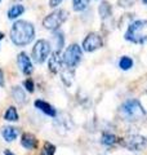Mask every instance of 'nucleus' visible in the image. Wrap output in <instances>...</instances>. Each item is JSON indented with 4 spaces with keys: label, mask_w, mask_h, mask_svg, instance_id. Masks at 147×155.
Instances as JSON below:
<instances>
[{
    "label": "nucleus",
    "mask_w": 147,
    "mask_h": 155,
    "mask_svg": "<svg viewBox=\"0 0 147 155\" xmlns=\"http://www.w3.org/2000/svg\"><path fill=\"white\" fill-rule=\"evenodd\" d=\"M35 38V27L31 22L19 19L13 23L11 28V40L17 47H24L34 40Z\"/></svg>",
    "instance_id": "obj_1"
},
{
    "label": "nucleus",
    "mask_w": 147,
    "mask_h": 155,
    "mask_svg": "<svg viewBox=\"0 0 147 155\" xmlns=\"http://www.w3.org/2000/svg\"><path fill=\"white\" fill-rule=\"evenodd\" d=\"M125 40L134 44H143L147 41V19H137L128 26L125 31Z\"/></svg>",
    "instance_id": "obj_2"
},
{
    "label": "nucleus",
    "mask_w": 147,
    "mask_h": 155,
    "mask_svg": "<svg viewBox=\"0 0 147 155\" xmlns=\"http://www.w3.org/2000/svg\"><path fill=\"white\" fill-rule=\"evenodd\" d=\"M120 115L128 122H136L146 115V110L138 100L132 98L120 106Z\"/></svg>",
    "instance_id": "obj_3"
},
{
    "label": "nucleus",
    "mask_w": 147,
    "mask_h": 155,
    "mask_svg": "<svg viewBox=\"0 0 147 155\" xmlns=\"http://www.w3.org/2000/svg\"><path fill=\"white\" fill-rule=\"evenodd\" d=\"M83 57V49L79 44H71L66 48V51L62 54V62L68 69H74L79 65V62Z\"/></svg>",
    "instance_id": "obj_4"
},
{
    "label": "nucleus",
    "mask_w": 147,
    "mask_h": 155,
    "mask_svg": "<svg viewBox=\"0 0 147 155\" xmlns=\"http://www.w3.org/2000/svg\"><path fill=\"white\" fill-rule=\"evenodd\" d=\"M68 13L65 9H57V11L52 12L51 14L44 18L43 21V26L47 28V30H51V31H56L58 27H60L63 22L67 19Z\"/></svg>",
    "instance_id": "obj_5"
},
{
    "label": "nucleus",
    "mask_w": 147,
    "mask_h": 155,
    "mask_svg": "<svg viewBox=\"0 0 147 155\" xmlns=\"http://www.w3.org/2000/svg\"><path fill=\"white\" fill-rule=\"evenodd\" d=\"M49 54H51V43L44 39L38 40L32 48V60L36 64H43Z\"/></svg>",
    "instance_id": "obj_6"
},
{
    "label": "nucleus",
    "mask_w": 147,
    "mask_h": 155,
    "mask_svg": "<svg viewBox=\"0 0 147 155\" xmlns=\"http://www.w3.org/2000/svg\"><path fill=\"white\" fill-rule=\"evenodd\" d=\"M103 45V41H102V38L100 34L97 32H90L85 36V39L83 40V51L85 52H94L97 49Z\"/></svg>",
    "instance_id": "obj_7"
},
{
    "label": "nucleus",
    "mask_w": 147,
    "mask_h": 155,
    "mask_svg": "<svg viewBox=\"0 0 147 155\" xmlns=\"http://www.w3.org/2000/svg\"><path fill=\"white\" fill-rule=\"evenodd\" d=\"M125 146L133 151H139L147 146V138L141 134H132L125 140Z\"/></svg>",
    "instance_id": "obj_8"
},
{
    "label": "nucleus",
    "mask_w": 147,
    "mask_h": 155,
    "mask_svg": "<svg viewBox=\"0 0 147 155\" xmlns=\"http://www.w3.org/2000/svg\"><path fill=\"white\" fill-rule=\"evenodd\" d=\"M17 62H18V67L24 75H30L32 74L34 71V66H32V62L24 52H21L17 57Z\"/></svg>",
    "instance_id": "obj_9"
},
{
    "label": "nucleus",
    "mask_w": 147,
    "mask_h": 155,
    "mask_svg": "<svg viewBox=\"0 0 147 155\" xmlns=\"http://www.w3.org/2000/svg\"><path fill=\"white\" fill-rule=\"evenodd\" d=\"M62 57H61V53L56 51V52H53L51 57H49V61H48V67H49V70H51L52 72H58L61 70V67H62Z\"/></svg>",
    "instance_id": "obj_10"
},
{
    "label": "nucleus",
    "mask_w": 147,
    "mask_h": 155,
    "mask_svg": "<svg viewBox=\"0 0 147 155\" xmlns=\"http://www.w3.org/2000/svg\"><path fill=\"white\" fill-rule=\"evenodd\" d=\"M34 105H35L36 109H39L41 113H44V114L48 115V116H52V118H54V116L57 115L56 109L53 107L51 104H48V102H45V101H43V100H36L35 102H34Z\"/></svg>",
    "instance_id": "obj_11"
},
{
    "label": "nucleus",
    "mask_w": 147,
    "mask_h": 155,
    "mask_svg": "<svg viewBox=\"0 0 147 155\" xmlns=\"http://www.w3.org/2000/svg\"><path fill=\"white\" fill-rule=\"evenodd\" d=\"M21 145L24 149L32 150L38 146V140L32 133H23L21 138Z\"/></svg>",
    "instance_id": "obj_12"
},
{
    "label": "nucleus",
    "mask_w": 147,
    "mask_h": 155,
    "mask_svg": "<svg viewBox=\"0 0 147 155\" xmlns=\"http://www.w3.org/2000/svg\"><path fill=\"white\" fill-rule=\"evenodd\" d=\"M2 136L4 137V140H5L7 142H12L17 138L18 129L14 128V127H11V125H5V127L2 128Z\"/></svg>",
    "instance_id": "obj_13"
},
{
    "label": "nucleus",
    "mask_w": 147,
    "mask_h": 155,
    "mask_svg": "<svg viewBox=\"0 0 147 155\" xmlns=\"http://www.w3.org/2000/svg\"><path fill=\"white\" fill-rule=\"evenodd\" d=\"M23 12H24V7L22 5V4H14L13 7L9 8V11H8V18L9 19H16L19 16H22Z\"/></svg>",
    "instance_id": "obj_14"
},
{
    "label": "nucleus",
    "mask_w": 147,
    "mask_h": 155,
    "mask_svg": "<svg viewBox=\"0 0 147 155\" xmlns=\"http://www.w3.org/2000/svg\"><path fill=\"white\" fill-rule=\"evenodd\" d=\"M117 141H119V138H117L115 134L109 133V132H105L103 134H102V137H101V142L103 143V145H106V146H111V145H115Z\"/></svg>",
    "instance_id": "obj_15"
},
{
    "label": "nucleus",
    "mask_w": 147,
    "mask_h": 155,
    "mask_svg": "<svg viewBox=\"0 0 147 155\" xmlns=\"http://www.w3.org/2000/svg\"><path fill=\"white\" fill-rule=\"evenodd\" d=\"M12 92H13L14 100H16L18 104H23V102H26L27 101L26 94H24V91L21 88V87H14Z\"/></svg>",
    "instance_id": "obj_16"
},
{
    "label": "nucleus",
    "mask_w": 147,
    "mask_h": 155,
    "mask_svg": "<svg viewBox=\"0 0 147 155\" xmlns=\"http://www.w3.org/2000/svg\"><path fill=\"white\" fill-rule=\"evenodd\" d=\"M133 65H134V62L129 56H122L120 58V61H119V67L121 70H124V71L130 70L132 67H133Z\"/></svg>",
    "instance_id": "obj_17"
},
{
    "label": "nucleus",
    "mask_w": 147,
    "mask_h": 155,
    "mask_svg": "<svg viewBox=\"0 0 147 155\" xmlns=\"http://www.w3.org/2000/svg\"><path fill=\"white\" fill-rule=\"evenodd\" d=\"M4 119L8 120V122H17L18 120V113H17V110H16L14 106L8 107L5 114H4Z\"/></svg>",
    "instance_id": "obj_18"
},
{
    "label": "nucleus",
    "mask_w": 147,
    "mask_h": 155,
    "mask_svg": "<svg viewBox=\"0 0 147 155\" xmlns=\"http://www.w3.org/2000/svg\"><path fill=\"white\" fill-rule=\"evenodd\" d=\"M98 12H100V16L103 19L107 18V17H110L111 16V7H110V4L107 2H102L100 8H98Z\"/></svg>",
    "instance_id": "obj_19"
},
{
    "label": "nucleus",
    "mask_w": 147,
    "mask_h": 155,
    "mask_svg": "<svg viewBox=\"0 0 147 155\" xmlns=\"http://www.w3.org/2000/svg\"><path fill=\"white\" fill-rule=\"evenodd\" d=\"M89 3H90V0H74L72 8H74V11H76V12H81L88 8Z\"/></svg>",
    "instance_id": "obj_20"
},
{
    "label": "nucleus",
    "mask_w": 147,
    "mask_h": 155,
    "mask_svg": "<svg viewBox=\"0 0 147 155\" xmlns=\"http://www.w3.org/2000/svg\"><path fill=\"white\" fill-rule=\"evenodd\" d=\"M53 39L56 41V45H57V51L61 52V49L63 48V43H65V38H63V34L61 31H56L54 35H53Z\"/></svg>",
    "instance_id": "obj_21"
},
{
    "label": "nucleus",
    "mask_w": 147,
    "mask_h": 155,
    "mask_svg": "<svg viewBox=\"0 0 147 155\" xmlns=\"http://www.w3.org/2000/svg\"><path fill=\"white\" fill-rule=\"evenodd\" d=\"M56 153V146L51 142H45L44 147L41 150V155H54Z\"/></svg>",
    "instance_id": "obj_22"
},
{
    "label": "nucleus",
    "mask_w": 147,
    "mask_h": 155,
    "mask_svg": "<svg viewBox=\"0 0 147 155\" xmlns=\"http://www.w3.org/2000/svg\"><path fill=\"white\" fill-rule=\"evenodd\" d=\"M23 87L26 88L27 92H30V93H32V92H34V88H35L32 79H26V80H24V81H23Z\"/></svg>",
    "instance_id": "obj_23"
},
{
    "label": "nucleus",
    "mask_w": 147,
    "mask_h": 155,
    "mask_svg": "<svg viewBox=\"0 0 147 155\" xmlns=\"http://www.w3.org/2000/svg\"><path fill=\"white\" fill-rule=\"evenodd\" d=\"M63 2V0H49V7H52V8H56L58 7L60 4Z\"/></svg>",
    "instance_id": "obj_24"
},
{
    "label": "nucleus",
    "mask_w": 147,
    "mask_h": 155,
    "mask_svg": "<svg viewBox=\"0 0 147 155\" xmlns=\"http://www.w3.org/2000/svg\"><path fill=\"white\" fill-rule=\"evenodd\" d=\"M3 85H4V74L2 69H0V87H3Z\"/></svg>",
    "instance_id": "obj_25"
},
{
    "label": "nucleus",
    "mask_w": 147,
    "mask_h": 155,
    "mask_svg": "<svg viewBox=\"0 0 147 155\" xmlns=\"http://www.w3.org/2000/svg\"><path fill=\"white\" fill-rule=\"evenodd\" d=\"M4 154H5V155H14L12 151H9V150H5V151H4Z\"/></svg>",
    "instance_id": "obj_26"
},
{
    "label": "nucleus",
    "mask_w": 147,
    "mask_h": 155,
    "mask_svg": "<svg viewBox=\"0 0 147 155\" xmlns=\"http://www.w3.org/2000/svg\"><path fill=\"white\" fill-rule=\"evenodd\" d=\"M3 39H4V34L0 32V40H3Z\"/></svg>",
    "instance_id": "obj_27"
},
{
    "label": "nucleus",
    "mask_w": 147,
    "mask_h": 155,
    "mask_svg": "<svg viewBox=\"0 0 147 155\" xmlns=\"http://www.w3.org/2000/svg\"><path fill=\"white\" fill-rule=\"evenodd\" d=\"M142 2H143L145 4H147V0H142Z\"/></svg>",
    "instance_id": "obj_28"
}]
</instances>
